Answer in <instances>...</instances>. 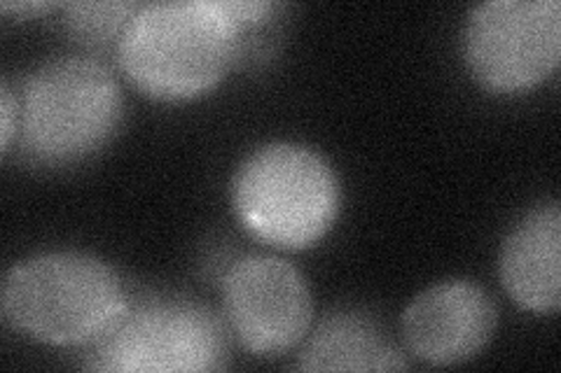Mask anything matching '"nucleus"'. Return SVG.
<instances>
[{"label":"nucleus","mask_w":561,"mask_h":373,"mask_svg":"<svg viewBox=\"0 0 561 373\" xmlns=\"http://www.w3.org/2000/svg\"><path fill=\"white\" fill-rule=\"evenodd\" d=\"M241 59V33L222 0L140 5L117 43L129 82L154 101L210 92Z\"/></svg>","instance_id":"1"},{"label":"nucleus","mask_w":561,"mask_h":373,"mask_svg":"<svg viewBox=\"0 0 561 373\" xmlns=\"http://www.w3.org/2000/svg\"><path fill=\"white\" fill-rule=\"evenodd\" d=\"M16 103L22 156L41 168L82 164L111 143L125 115L111 68L84 57L43 63L28 75Z\"/></svg>","instance_id":"2"},{"label":"nucleus","mask_w":561,"mask_h":373,"mask_svg":"<svg viewBox=\"0 0 561 373\" xmlns=\"http://www.w3.org/2000/svg\"><path fill=\"white\" fill-rule=\"evenodd\" d=\"M5 323L49 346H92L125 313L129 296L108 264L84 253H43L3 280Z\"/></svg>","instance_id":"3"},{"label":"nucleus","mask_w":561,"mask_h":373,"mask_svg":"<svg viewBox=\"0 0 561 373\" xmlns=\"http://www.w3.org/2000/svg\"><path fill=\"white\" fill-rule=\"evenodd\" d=\"M237 220L257 241L305 250L335 224L340 180L325 159L297 143H267L243 159L232 177Z\"/></svg>","instance_id":"4"},{"label":"nucleus","mask_w":561,"mask_h":373,"mask_svg":"<svg viewBox=\"0 0 561 373\" xmlns=\"http://www.w3.org/2000/svg\"><path fill=\"white\" fill-rule=\"evenodd\" d=\"M227 329L192 299L129 301L115 325L92 343L90 366L119 373H202L227 364Z\"/></svg>","instance_id":"5"},{"label":"nucleus","mask_w":561,"mask_h":373,"mask_svg":"<svg viewBox=\"0 0 561 373\" xmlns=\"http://www.w3.org/2000/svg\"><path fill=\"white\" fill-rule=\"evenodd\" d=\"M463 57L484 89L519 94L546 82L561 59L557 0H491L472 8L463 28Z\"/></svg>","instance_id":"6"},{"label":"nucleus","mask_w":561,"mask_h":373,"mask_svg":"<svg viewBox=\"0 0 561 373\" xmlns=\"http://www.w3.org/2000/svg\"><path fill=\"white\" fill-rule=\"evenodd\" d=\"M225 323L255 354H280L305 341L313 306L305 276L293 264L249 255L222 278Z\"/></svg>","instance_id":"7"},{"label":"nucleus","mask_w":561,"mask_h":373,"mask_svg":"<svg viewBox=\"0 0 561 373\" xmlns=\"http://www.w3.org/2000/svg\"><path fill=\"white\" fill-rule=\"evenodd\" d=\"M499 313L482 288L466 280L440 282L421 292L402 313V341L431 366L461 364L486 348Z\"/></svg>","instance_id":"8"},{"label":"nucleus","mask_w":561,"mask_h":373,"mask_svg":"<svg viewBox=\"0 0 561 373\" xmlns=\"http://www.w3.org/2000/svg\"><path fill=\"white\" fill-rule=\"evenodd\" d=\"M499 273L515 304L531 313H554L561 301V210L557 201L534 206L507 231Z\"/></svg>","instance_id":"9"},{"label":"nucleus","mask_w":561,"mask_h":373,"mask_svg":"<svg viewBox=\"0 0 561 373\" xmlns=\"http://www.w3.org/2000/svg\"><path fill=\"white\" fill-rule=\"evenodd\" d=\"M297 366L302 371H402L408 362L373 317L337 311L313 329Z\"/></svg>","instance_id":"10"},{"label":"nucleus","mask_w":561,"mask_h":373,"mask_svg":"<svg viewBox=\"0 0 561 373\" xmlns=\"http://www.w3.org/2000/svg\"><path fill=\"white\" fill-rule=\"evenodd\" d=\"M138 8L134 3H70L66 5L64 24L76 40L101 47L113 40L119 43Z\"/></svg>","instance_id":"11"},{"label":"nucleus","mask_w":561,"mask_h":373,"mask_svg":"<svg viewBox=\"0 0 561 373\" xmlns=\"http://www.w3.org/2000/svg\"><path fill=\"white\" fill-rule=\"evenodd\" d=\"M0 133H3V152H10L12 136L16 133V121H20V103L16 96L10 92L8 82L0 89Z\"/></svg>","instance_id":"12"},{"label":"nucleus","mask_w":561,"mask_h":373,"mask_svg":"<svg viewBox=\"0 0 561 373\" xmlns=\"http://www.w3.org/2000/svg\"><path fill=\"white\" fill-rule=\"evenodd\" d=\"M49 5L47 3H3V10L5 12H10V10H14V12H41V10H47Z\"/></svg>","instance_id":"13"}]
</instances>
